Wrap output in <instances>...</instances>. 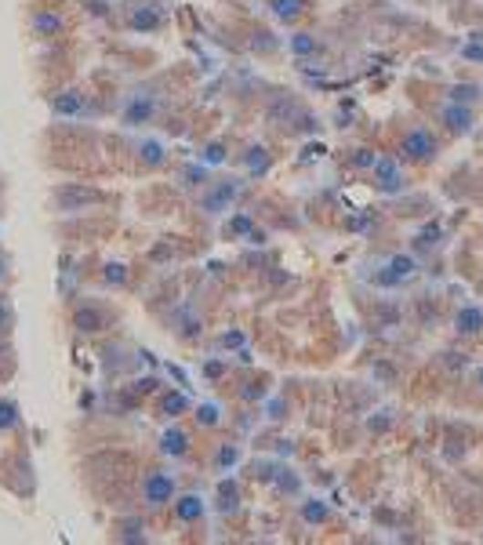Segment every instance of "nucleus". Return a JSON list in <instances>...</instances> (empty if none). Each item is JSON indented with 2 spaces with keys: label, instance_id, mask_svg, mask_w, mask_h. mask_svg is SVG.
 Here are the masks:
<instances>
[{
  "label": "nucleus",
  "instance_id": "f257e3e1",
  "mask_svg": "<svg viewBox=\"0 0 483 545\" xmlns=\"http://www.w3.org/2000/svg\"><path fill=\"white\" fill-rule=\"evenodd\" d=\"M241 193H243L241 179H219V182H208V186H204L197 208H200L208 219H219V215H226V211L241 201Z\"/></svg>",
  "mask_w": 483,
  "mask_h": 545
},
{
  "label": "nucleus",
  "instance_id": "f03ea898",
  "mask_svg": "<svg viewBox=\"0 0 483 545\" xmlns=\"http://www.w3.org/2000/svg\"><path fill=\"white\" fill-rule=\"evenodd\" d=\"M175 495H179V480H175V473H168V469H153V473L142 480V502H146L149 509H164L168 502H175Z\"/></svg>",
  "mask_w": 483,
  "mask_h": 545
},
{
  "label": "nucleus",
  "instance_id": "7ed1b4c3",
  "mask_svg": "<svg viewBox=\"0 0 483 545\" xmlns=\"http://www.w3.org/2000/svg\"><path fill=\"white\" fill-rule=\"evenodd\" d=\"M400 153H404V160H411V164H433L437 153H440V142L433 139V131L411 128V131L404 135V142H400Z\"/></svg>",
  "mask_w": 483,
  "mask_h": 545
},
{
  "label": "nucleus",
  "instance_id": "20e7f679",
  "mask_svg": "<svg viewBox=\"0 0 483 545\" xmlns=\"http://www.w3.org/2000/svg\"><path fill=\"white\" fill-rule=\"evenodd\" d=\"M164 22V7L157 0H142V4H131L128 7V26L139 29V33H149V29H160Z\"/></svg>",
  "mask_w": 483,
  "mask_h": 545
},
{
  "label": "nucleus",
  "instance_id": "39448f33",
  "mask_svg": "<svg viewBox=\"0 0 483 545\" xmlns=\"http://www.w3.org/2000/svg\"><path fill=\"white\" fill-rule=\"evenodd\" d=\"M371 175H375V186L382 190V193H404V175H400V164L393 160V157H378L375 160V168H371Z\"/></svg>",
  "mask_w": 483,
  "mask_h": 545
},
{
  "label": "nucleus",
  "instance_id": "423d86ee",
  "mask_svg": "<svg viewBox=\"0 0 483 545\" xmlns=\"http://www.w3.org/2000/svg\"><path fill=\"white\" fill-rule=\"evenodd\" d=\"M106 324H109L106 309H98V305H91V302H84V305L73 309V327L84 331V334H95V331H102Z\"/></svg>",
  "mask_w": 483,
  "mask_h": 545
},
{
  "label": "nucleus",
  "instance_id": "0eeeda50",
  "mask_svg": "<svg viewBox=\"0 0 483 545\" xmlns=\"http://www.w3.org/2000/svg\"><path fill=\"white\" fill-rule=\"evenodd\" d=\"M190 433L182 429V426H171V429H164L160 433V455L164 458H186L190 455Z\"/></svg>",
  "mask_w": 483,
  "mask_h": 545
},
{
  "label": "nucleus",
  "instance_id": "6e6552de",
  "mask_svg": "<svg viewBox=\"0 0 483 545\" xmlns=\"http://www.w3.org/2000/svg\"><path fill=\"white\" fill-rule=\"evenodd\" d=\"M153 113H157V98H153V95H135V98L128 102V109H124V124H128V128L149 124Z\"/></svg>",
  "mask_w": 483,
  "mask_h": 545
},
{
  "label": "nucleus",
  "instance_id": "1a4fd4ad",
  "mask_svg": "<svg viewBox=\"0 0 483 545\" xmlns=\"http://www.w3.org/2000/svg\"><path fill=\"white\" fill-rule=\"evenodd\" d=\"M440 120H444V124H447V131H455V135L473 131V109H469V106H462V102H447V106L440 109Z\"/></svg>",
  "mask_w": 483,
  "mask_h": 545
},
{
  "label": "nucleus",
  "instance_id": "9d476101",
  "mask_svg": "<svg viewBox=\"0 0 483 545\" xmlns=\"http://www.w3.org/2000/svg\"><path fill=\"white\" fill-rule=\"evenodd\" d=\"M265 117H269V124H276V128H287V124H294V120L302 117V109L294 106V98H287V95H276V98L269 102Z\"/></svg>",
  "mask_w": 483,
  "mask_h": 545
},
{
  "label": "nucleus",
  "instance_id": "9b49d317",
  "mask_svg": "<svg viewBox=\"0 0 483 545\" xmlns=\"http://www.w3.org/2000/svg\"><path fill=\"white\" fill-rule=\"evenodd\" d=\"M51 113H55V117H80V113H84V91H77V87L58 91V95L51 98Z\"/></svg>",
  "mask_w": 483,
  "mask_h": 545
},
{
  "label": "nucleus",
  "instance_id": "f8f14e48",
  "mask_svg": "<svg viewBox=\"0 0 483 545\" xmlns=\"http://www.w3.org/2000/svg\"><path fill=\"white\" fill-rule=\"evenodd\" d=\"M164 160H168V149H164L160 139H142V142H139V164H142V168L157 171V168H164Z\"/></svg>",
  "mask_w": 483,
  "mask_h": 545
},
{
  "label": "nucleus",
  "instance_id": "ddd939ff",
  "mask_svg": "<svg viewBox=\"0 0 483 545\" xmlns=\"http://www.w3.org/2000/svg\"><path fill=\"white\" fill-rule=\"evenodd\" d=\"M204 499L200 495H175V517L182 520V524H197L200 517H204Z\"/></svg>",
  "mask_w": 483,
  "mask_h": 545
},
{
  "label": "nucleus",
  "instance_id": "4468645a",
  "mask_svg": "<svg viewBox=\"0 0 483 545\" xmlns=\"http://www.w3.org/2000/svg\"><path fill=\"white\" fill-rule=\"evenodd\" d=\"M385 270L389 272H382V283H404V280H411L418 272V262L411 255H393Z\"/></svg>",
  "mask_w": 483,
  "mask_h": 545
},
{
  "label": "nucleus",
  "instance_id": "2eb2a0df",
  "mask_svg": "<svg viewBox=\"0 0 483 545\" xmlns=\"http://www.w3.org/2000/svg\"><path fill=\"white\" fill-rule=\"evenodd\" d=\"M455 331H458V334H480L483 331L480 305H466V309H458V316H455Z\"/></svg>",
  "mask_w": 483,
  "mask_h": 545
},
{
  "label": "nucleus",
  "instance_id": "dca6fc26",
  "mask_svg": "<svg viewBox=\"0 0 483 545\" xmlns=\"http://www.w3.org/2000/svg\"><path fill=\"white\" fill-rule=\"evenodd\" d=\"M243 168H247V175H251V179L265 175V171L272 168V157H269V149H265V146H251V149L243 153Z\"/></svg>",
  "mask_w": 483,
  "mask_h": 545
},
{
  "label": "nucleus",
  "instance_id": "f3484780",
  "mask_svg": "<svg viewBox=\"0 0 483 545\" xmlns=\"http://www.w3.org/2000/svg\"><path fill=\"white\" fill-rule=\"evenodd\" d=\"M55 201H58L62 211H77L80 204H95V201H102V193H95V190H66V193H58Z\"/></svg>",
  "mask_w": 483,
  "mask_h": 545
},
{
  "label": "nucleus",
  "instance_id": "a211bd4d",
  "mask_svg": "<svg viewBox=\"0 0 483 545\" xmlns=\"http://www.w3.org/2000/svg\"><path fill=\"white\" fill-rule=\"evenodd\" d=\"M327 517H331V506H327V502H320V499H305V502H302V520H305L309 528L327 524Z\"/></svg>",
  "mask_w": 483,
  "mask_h": 545
},
{
  "label": "nucleus",
  "instance_id": "6ab92c4d",
  "mask_svg": "<svg viewBox=\"0 0 483 545\" xmlns=\"http://www.w3.org/2000/svg\"><path fill=\"white\" fill-rule=\"evenodd\" d=\"M197 426L200 429H219L222 426V407L219 404H211V400H204V404H197Z\"/></svg>",
  "mask_w": 483,
  "mask_h": 545
},
{
  "label": "nucleus",
  "instance_id": "aec40b11",
  "mask_svg": "<svg viewBox=\"0 0 483 545\" xmlns=\"http://www.w3.org/2000/svg\"><path fill=\"white\" fill-rule=\"evenodd\" d=\"M33 29H36L40 36H55V33L62 29V15H55V11H36V15H33Z\"/></svg>",
  "mask_w": 483,
  "mask_h": 545
},
{
  "label": "nucleus",
  "instance_id": "412c9836",
  "mask_svg": "<svg viewBox=\"0 0 483 545\" xmlns=\"http://www.w3.org/2000/svg\"><path fill=\"white\" fill-rule=\"evenodd\" d=\"M182 186H186V190H200V186H208V164H204V160L186 164V168H182Z\"/></svg>",
  "mask_w": 483,
  "mask_h": 545
},
{
  "label": "nucleus",
  "instance_id": "4be33fe9",
  "mask_svg": "<svg viewBox=\"0 0 483 545\" xmlns=\"http://www.w3.org/2000/svg\"><path fill=\"white\" fill-rule=\"evenodd\" d=\"M190 411V396L186 393H168L164 400H160V415L164 418H179V415H186Z\"/></svg>",
  "mask_w": 483,
  "mask_h": 545
},
{
  "label": "nucleus",
  "instance_id": "5701e85b",
  "mask_svg": "<svg viewBox=\"0 0 483 545\" xmlns=\"http://www.w3.org/2000/svg\"><path fill=\"white\" fill-rule=\"evenodd\" d=\"M269 7H272V15L280 22H294L305 11V0H269Z\"/></svg>",
  "mask_w": 483,
  "mask_h": 545
},
{
  "label": "nucleus",
  "instance_id": "b1692460",
  "mask_svg": "<svg viewBox=\"0 0 483 545\" xmlns=\"http://www.w3.org/2000/svg\"><path fill=\"white\" fill-rule=\"evenodd\" d=\"M237 462H241V447H237V444H222V447L215 451V469H219V473L237 469Z\"/></svg>",
  "mask_w": 483,
  "mask_h": 545
},
{
  "label": "nucleus",
  "instance_id": "393cba45",
  "mask_svg": "<svg viewBox=\"0 0 483 545\" xmlns=\"http://www.w3.org/2000/svg\"><path fill=\"white\" fill-rule=\"evenodd\" d=\"M237 506H241L237 484H233V480H222V484H219V509H222V513H237Z\"/></svg>",
  "mask_w": 483,
  "mask_h": 545
},
{
  "label": "nucleus",
  "instance_id": "a878e982",
  "mask_svg": "<svg viewBox=\"0 0 483 545\" xmlns=\"http://www.w3.org/2000/svg\"><path fill=\"white\" fill-rule=\"evenodd\" d=\"M287 47H291V55H298V58H305V55H316V51H320L316 36H309V33H294V36L287 40Z\"/></svg>",
  "mask_w": 483,
  "mask_h": 545
},
{
  "label": "nucleus",
  "instance_id": "bb28decb",
  "mask_svg": "<svg viewBox=\"0 0 483 545\" xmlns=\"http://www.w3.org/2000/svg\"><path fill=\"white\" fill-rule=\"evenodd\" d=\"M447 98H451V102H462V106H473V102L480 98V87H477V84H455V87L447 91Z\"/></svg>",
  "mask_w": 483,
  "mask_h": 545
},
{
  "label": "nucleus",
  "instance_id": "cd10ccee",
  "mask_svg": "<svg viewBox=\"0 0 483 545\" xmlns=\"http://www.w3.org/2000/svg\"><path fill=\"white\" fill-rule=\"evenodd\" d=\"M128 276H131V272H128L124 262H106V266H102V280H106V283H113V287H124V283H128Z\"/></svg>",
  "mask_w": 483,
  "mask_h": 545
},
{
  "label": "nucleus",
  "instance_id": "c85d7f7f",
  "mask_svg": "<svg viewBox=\"0 0 483 545\" xmlns=\"http://www.w3.org/2000/svg\"><path fill=\"white\" fill-rule=\"evenodd\" d=\"M272 484H276L280 491H287V495H298V491H302V480H298L291 469H276V473H272Z\"/></svg>",
  "mask_w": 483,
  "mask_h": 545
},
{
  "label": "nucleus",
  "instance_id": "c756f323",
  "mask_svg": "<svg viewBox=\"0 0 483 545\" xmlns=\"http://www.w3.org/2000/svg\"><path fill=\"white\" fill-rule=\"evenodd\" d=\"M18 426V404L15 400H0V433H11Z\"/></svg>",
  "mask_w": 483,
  "mask_h": 545
},
{
  "label": "nucleus",
  "instance_id": "7c9ffc66",
  "mask_svg": "<svg viewBox=\"0 0 483 545\" xmlns=\"http://www.w3.org/2000/svg\"><path fill=\"white\" fill-rule=\"evenodd\" d=\"M200 160H204L208 168H219V164H226V146H222V142H211V146H204Z\"/></svg>",
  "mask_w": 483,
  "mask_h": 545
},
{
  "label": "nucleus",
  "instance_id": "2f4dec72",
  "mask_svg": "<svg viewBox=\"0 0 483 545\" xmlns=\"http://www.w3.org/2000/svg\"><path fill=\"white\" fill-rule=\"evenodd\" d=\"M11 327H15V309H11V305L0 298V334H7Z\"/></svg>",
  "mask_w": 483,
  "mask_h": 545
},
{
  "label": "nucleus",
  "instance_id": "473e14b6",
  "mask_svg": "<svg viewBox=\"0 0 483 545\" xmlns=\"http://www.w3.org/2000/svg\"><path fill=\"white\" fill-rule=\"evenodd\" d=\"M375 160H378V157H375L371 149H356V153H353V168H367V171H371Z\"/></svg>",
  "mask_w": 483,
  "mask_h": 545
},
{
  "label": "nucleus",
  "instance_id": "72a5a7b5",
  "mask_svg": "<svg viewBox=\"0 0 483 545\" xmlns=\"http://www.w3.org/2000/svg\"><path fill=\"white\" fill-rule=\"evenodd\" d=\"M120 539H124V542H146V524H128Z\"/></svg>",
  "mask_w": 483,
  "mask_h": 545
},
{
  "label": "nucleus",
  "instance_id": "f704fd0d",
  "mask_svg": "<svg viewBox=\"0 0 483 545\" xmlns=\"http://www.w3.org/2000/svg\"><path fill=\"white\" fill-rule=\"evenodd\" d=\"M219 345H222V349H241L243 334H241V331H226V334L219 338Z\"/></svg>",
  "mask_w": 483,
  "mask_h": 545
},
{
  "label": "nucleus",
  "instance_id": "c9c22d12",
  "mask_svg": "<svg viewBox=\"0 0 483 545\" xmlns=\"http://www.w3.org/2000/svg\"><path fill=\"white\" fill-rule=\"evenodd\" d=\"M241 396H243V400H262V396H265V386H258V382H247V386L241 389Z\"/></svg>",
  "mask_w": 483,
  "mask_h": 545
},
{
  "label": "nucleus",
  "instance_id": "e433bc0d",
  "mask_svg": "<svg viewBox=\"0 0 483 545\" xmlns=\"http://www.w3.org/2000/svg\"><path fill=\"white\" fill-rule=\"evenodd\" d=\"M230 233H237V237H247V233H251V219H247V215L233 219V222H230Z\"/></svg>",
  "mask_w": 483,
  "mask_h": 545
},
{
  "label": "nucleus",
  "instance_id": "4c0bfd02",
  "mask_svg": "<svg viewBox=\"0 0 483 545\" xmlns=\"http://www.w3.org/2000/svg\"><path fill=\"white\" fill-rule=\"evenodd\" d=\"M254 47H258V51H272V47H276V40H272L269 33H258V36H254Z\"/></svg>",
  "mask_w": 483,
  "mask_h": 545
},
{
  "label": "nucleus",
  "instance_id": "58836bf2",
  "mask_svg": "<svg viewBox=\"0 0 483 545\" xmlns=\"http://www.w3.org/2000/svg\"><path fill=\"white\" fill-rule=\"evenodd\" d=\"M247 241H251V244H265V233H262V230H251Z\"/></svg>",
  "mask_w": 483,
  "mask_h": 545
},
{
  "label": "nucleus",
  "instance_id": "ea45409f",
  "mask_svg": "<svg viewBox=\"0 0 483 545\" xmlns=\"http://www.w3.org/2000/svg\"><path fill=\"white\" fill-rule=\"evenodd\" d=\"M7 353H11V345H7V342H4V338H0V360H4V356H7Z\"/></svg>",
  "mask_w": 483,
  "mask_h": 545
},
{
  "label": "nucleus",
  "instance_id": "a19ab883",
  "mask_svg": "<svg viewBox=\"0 0 483 545\" xmlns=\"http://www.w3.org/2000/svg\"><path fill=\"white\" fill-rule=\"evenodd\" d=\"M4 276H7V259L0 255V280H4Z\"/></svg>",
  "mask_w": 483,
  "mask_h": 545
},
{
  "label": "nucleus",
  "instance_id": "79ce46f5",
  "mask_svg": "<svg viewBox=\"0 0 483 545\" xmlns=\"http://www.w3.org/2000/svg\"><path fill=\"white\" fill-rule=\"evenodd\" d=\"M477 382H480V389H483V371H480V375H477Z\"/></svg>",
  "mask_w": 483,
  "mask_h": 545
}]
</instances>
